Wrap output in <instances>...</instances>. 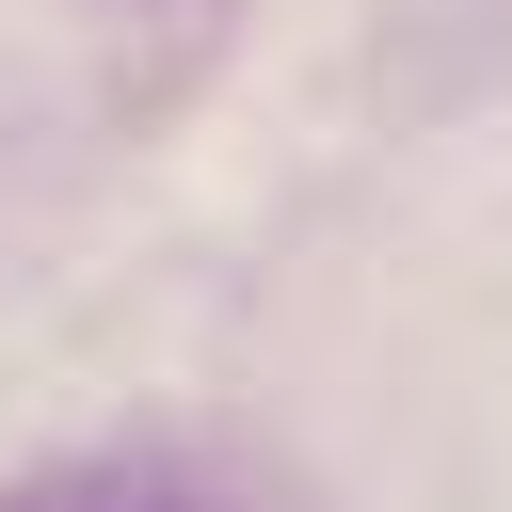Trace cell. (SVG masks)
I'll return each instance as SVG.
<instances>
[{"label": "cell", "mask_w": 512, "mask_h": 512, "mask_svg": "<svg viewBox=\"0 0 512 512\" xmlns=\"http://www.w3.org/2000/svg\"><path fill=\"white\" fill-rule=\"evenodd\" d=\"M0 512H192L176 480H128V464H96V480H16Z\"/></svg>", "instance_id": "obj_1"}]
</instances>
